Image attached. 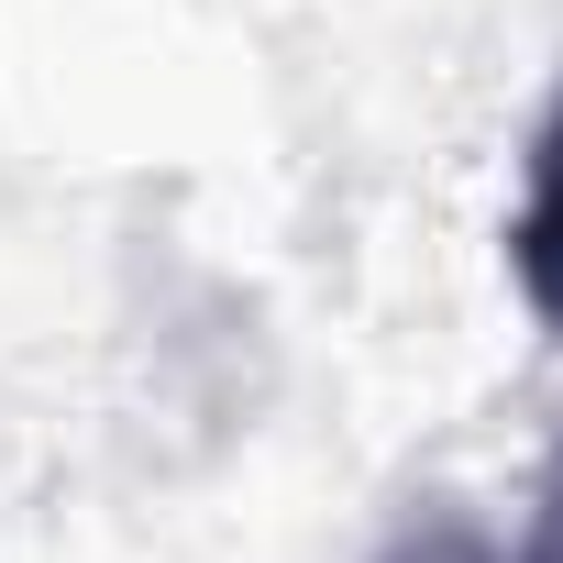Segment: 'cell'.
Listing matches in <instances>:
<instances>
[{"mask_svg":"<svg viewBox=\"0 0 563 563\" xmlns=\"http://www.w3.org/2000/svg\"><path fill=\"white\" fill-rule=\"evenodd\" d=\"M508 563H563V453L541 464V486H530V530H519Z\"/></svg>","mask_w":563,"mask_h":563,"instance_id":"cell-3","label":"cell"},{"mask_svg":"<svg viewBox=\"0 0 563 563\" xmlns=\"http://www.w3.org/2000/svg\"><path fill=\"white\" fill-rule=\"evenodd\" d=\"M387 563H508L475 519H420V530H398L387 541Z\"/></svg>","mask_w":563,"mask_h":563,"instance_id":"cell-2","label":"cell"},{"mask_svg":"<svg viewBox=\"0 0 563 563\" xmlns=\"http://www.w3.org/2000/svg\"><path fill=\"white\" fill-rule=\"evenodd\" d=\"M508 276H519L530 321L563 332V111L530 144V188H519V221H508Z\"/></svg>","mask_w":563,"mask_h":563,"instance_id":"cell-1","label":"cell"}]
</instances>
